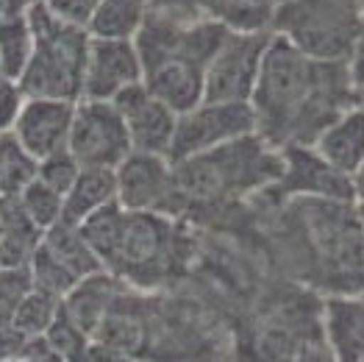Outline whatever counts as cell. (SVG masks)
I'll list each match as a JSON object with an SVG mask.
<instances>
[{
    "instance_id": "cell-1",
    "label": "cell",
    "mask_w": 364,
    "mask_h": 362,
    "mask_svg": "<svg viewBox=\"0 0 364 362\" xmlns=\"http://www.w3.org/2000/svg\"><path fill=\"white\" fill-rule=\"evenodd\" d=\"M362 103L348 61H317L287 39H270L250 106L256 134L278 151L314 145L317 137L345 112Z\"/></svg>"
},
{
    "instance_id": "cell-2",
    "label": "cell",
    "mask_w": 364,
    "mask_h": 362,
    "mask_svg": "<svg viewBox=\"0 0 364 362\" xmlns=\"http://www.w3.org/2000/svg\"><path fill=\"white\" fill-rule=\"evenodd\" d=\"M103 271L131 290H153L189 265L192 240L183 220L159 212L125 210L117 201L81 223Z\"/></svg>"
},
{
    "instance_id": "cell-3",
    "label": "cell",
    "mask_w": 364,
    "mask_h": 362,
    "mask_svg": "<svg viewBox=\"0 0 364 362\" xmlns=\"http://www.w3.org/2000/svg\"><path fill=\"white\" fill-rule=\"evenodd\" d=\"M228 29L223 23L151 9L134 45L142 59V84L176 115L203 103L206 67Z\"/></svg>"
},
{
    "instance_id": "cell-4",
    "label": "cell",
    "mask_w": 364,
    "mask_h": 362,
    "mask_svg": "<svg viewBox=\"0 0 364 362\" xmlns=\"http://www.w3.org/2000/svg\"><path fill=\"white\" fill-rule=\"evenodd\" d=\"M284 153L259 134H247L212 151L173 162L176 217L189 223L250 201L281 179Z\"/></svg>"
},
{
    "instance_id": "cell-5",
    "label": "cell",
    "mask_w": 364,
    "mask_h": 362,
    "mask_svg": "<svg viewBox=\"0 0 364 362\" xmlns=\"http://www.w3.org/2000/svg\"><path fill=\"white\" fill-rule=\"evenodd\" d=\"M287 201L306 279L326 296H364V229L356 201Z\"/></svg>"
},
{
    "instance_id": "cell-6",
    "label": "cell",
    "mask_w": 364,
    "mask_h": 362,
    "mask_svg": "<svg viewBox=\"0 0 364 362\" xmlns=\"http://www.w3.org/2000/svg\"><path fill=\"white\" fill-rule=\"evenodd\" d=\"M28 20L33 29V53L17 81L23 95L78 103L84 98L90 31L56 17L42 0L28 9Z\"/></svg>"
},
{
    "instance_id": "cell-7",
    "label": "cell",
    "mask_w": 364,
    "mask_h": 362,
    "mask_svg": "<svg viewBox=\"0 0 364 362\" xmlns=\"http://www.w3.org/2000/svg\"><path fill=\"white\" fill-rule=\"evenodd\" d=\"M270 31L309 59L348 61L362 31V9L348 0H278Z\"/></svg>"
},
{
    "instance_id": "cell-8",
    "label": "cell",
    "mask_w": 364,
    "mask_h": 362,
    "mask_svg": "<svg viewBox=\"0 0 364 362\" xmlns=\"http://www.w3.org/2000/svg\"><path fill=\"white\" fill-rule=\"evenodd\" d=\"M270 39L273 31H228L206 67L203 100L250 103Z\"/></svg>"
},
{
    "instance_id": "cell-9",
    "label": "cell",
    "mask_w": 364,
    "mask_h": 362,
    "mask_svg": "<svg viewBox=\"0 0 364 362\" xmlns=\"http://www.w3.org/2000/svg\"><path fill=\"white\" fill-rule=\"evenodd\" d=\"M67 151L81 167L117 170L122 159L134 151L120 109L112 100H78Z\"/></svg>"
},
{
    "instance_id": "cell-10",
    "label": "cell",
    "mask_w": 364,
    "mask_h": 362,
    "mask_svg": "<svg viewBox=\"0 0 364 362\" xmlns=\"http://www.w3.org/2000/svg\"><path fill=\"white\" fill-rule=\"evenodd\" d=\"M256 134V115L250 103H214L203 100L195 109L178 115L176 137L170 148V162L195 153L212 151L240 137Z\"/></svg>"
},
{
    "instance_id": "cell-11",
    "label": "cell",
    "mask_w": 364,
    "mask_h": 362,
    "mask_svg": "<svg viewBox=\"0 0 364 362\" xmlns=\"http://www.w3.org/2000/svg\"><path fill=\"white\" fill-rule=\"evenodd\" d=\"M284 170L273 192L287 198H320V201H356L353 176L336 170L314 145L284 148Z\"/></svg>"
},
{
    "instance_id": "cell-12",
    "label": "cell",
    "mask_w": 364,
    "mask_h": 362,
    "mask_svg": "<svg viewBox=\"0 0 364 362\" xmlns=\"http://www.w3.org/2000/svg\"><path fill=\"white\" fill-rule=\"evenodd\" d=\"M114 176L120 207L176 217V179L173 162L167 156L131 151L114 170Z\"/></svg>"
},
{
    "instance_id": "cell-13",
    "label": "cell",
    "mask_w": 364,
    "mask_h": 362,
    "mask_svg": "<svg viewBox=\"0 0 364 362\" xmlns=\"http://www.w3.org/2000/svg\"><path fill=\"white\" fill-rule=\"evenodd\" d=\"M112 103L120 109L134 151L170 159L178 115L164 100H159L145 84H134L120 92Z\"/></svg>"
},
{
    "instance_id": "cell-14",
    "label": "cell",
    "mask_w": 364,
    "mask_h": 362,
    "mask_svg": "<svg viewBox=\"0 0 364 362\" xmlns=\"http://www.w3.org/2000/svg\"><path fill=\"white\" fill-rule=\"evenodd\" d=\"M134 84H142V59H139L134 39L92 36L90 53H87V73H84V98L114 100L120 92Z\"/></svg>"
},
{
    "instance_id": "cell-15",
    "label": "cell",
    "mask_w": 364,
    "mask_h": 362,
    "mask_svg": "<svg viewBox=\"0 0 364 362\" xmlns=\"http://www.w3.org/2000/svg\"><path fill=\"white\" fill-rule=\"evenodd\" d=\"M75 118L73 100H56V98H26L17 120L11 125V134L20 140V145L36 159H48L67 151L70 128Z\"/></svg>"
},
{
    "instance_id": "cell-16",
    "label": "cell",
    "mask_w": 364,
    "mask_h": 362,
    "mask_svg": "<svg viewBox=\"0 0 364 362\" xmlns=\"http://www.w3.org/2000/svg\"><path fill=\"white\" fill-rule=\"evenodd\" d=\"M323 340L336 362H364V296H326Z\"/></svg>"
},
{
    "instance_id": "cell-17",
    "label": "cell",
    "mask_w": 364,
    "mask_h": 362,
    "mask_svg": "<svg viewBox=\"0 0 364 362\" xmlns=\"http://www.w3.org/2000/svg\"><path fill=\"white\" fill-rule=\"evenodd\" d=\"M125 290H131L125 281H120L114 273L97 271L81 279L70 296L61 301V309L84 329L87 334L95 337L97 326L106 321V315L114 309V304L120 301V296Z\"/></svg>"
},
{
    "instance_id": "cell-18",
    "label": "cell",
    "mask_w": 364,
    "mask_h": 362,
    "mask_svg": "<svg viewBox=\"0 0 364 362\" xmlns=\"http://www.w3.org/2000/svg\"><path fill=\"white\" fill-rule=\"evenodd\" d=\"M336 170L356 176L364 165V106H353L342 118H336L314 143Z\"/></svg>"
},
{
    "instance_id": "cell-19",
    "label": "cell",
    "mask_w": 364,
    "mask_h": 362,
    "mask_svg": "<svg viewBox=\"0 0 364 362\" xmlns=\"http://www.w3.org/2000/svg\"><path fill=\"white\" fill-rule=\"evenodd\" d=\"M114 201H117V176H114V170L81 167L75 184L64 195V214H61V220L81 226L84 220H90L95 212L106 210Z\"/></svg>"
},
{
    "instance_id": "cell-20",
    "label": "cell",
    "mask_w": 364,
    "mask_h": 362,
    "mask_svg": "<svg viewBox=\"0 0 364 362\" xmlns=\"http://www.w3.org/2000/svg\"><path fill=\"white\" fill-rule=\"evenodd\" d=\"M42 248H45L53 259H59L61 265L73 273L78 281L92 276V273L103 271V265H100L95 248H92L90 240L84 237L81 226H75V223L59 220L56 226H50V229L45 232V237H42Z\"/></svg>"
},
{
    "instance_id": "cell-21",
    "label": "cell",
    "mask_w": 364,
    "mask_h": 362,
    "mask_svg": "<svg viewBox=\"0 0 364 362\" xmlns=\"http://www.w3.org/2000/svg\"><path fill=\"white\" fill-rule=\"evenodd\" d=\"M151 6L153 0H100L87 31L103 39H134L148 20Z\"/></svg>"
},
{
    "instance_id": "cell-22",
    "label": "cell",
    "mask_w": 364,
    "mask_h": 362,
    "mask_svg": "<svg viewBox=\"0 0 364 362\" xmlns=\"http://www.w3.org/2000/svg\"><path fill=\"white\" fill-rule=\"evenodd\" d=\"M45 232L31 223L28 214L20 210L14 198V212L9 217V226L0 237V268H28L33 254L39 251Z\"/></svg>"
},
{
    "instance_id": "cell-23",
    "label": "cell",
    "mask_w": 364,
    "mask_h": 362,
    "mask_svg": "<svg viewBox=\"0 0 364 362\" xmlns=\"http://www.w3.org/2000/svg\"><path fill=\"white\" fill-rule=\"evenodd\" d=\"M39 173V162L31 156L11 131H0V195L17 198Z\"/></svg>"
},
{
    "instance_id": "cell-24",
    "label": "cell",
    "mask_w": 364,
    "mask_h": 362,
    "mask_svg": "<svg viewBox=\"0 0 364 362\" xmlns=\"http://www.w3.org/2000/svg\"><path fill=\"white\" fill-rule=\"evenodd\" d=\"M33 53V29L28 14L0 23V76L20 81Z\"/></svg>"
},
{
    "instance_id": "cell-25",
    "label": "cell",
    "mask_w": 364,
    "mask_h": 362,
    "mask_svg": "<svg viewBox=\"0 0 364 362\" xmlns=\"http://www.w3.org/2000/svg\"><path fill=\"white\" fill-rule=\"evenodd\" d=\"M17 204H20V210L28 214L31 223H36L42 232L56 226L61 220V214H64V195L39 179H33L17 195Z\"/></svg>"
},
{
    "instance_id": "cell-26",
    "label": "cell",
    "mask_w": 364,
    "mask_h": 362,
    "mask_svg": "<svg viewBox=\"0 0 364 362\" xmlns=\"http://www.w3.org/2000/svg\"><path fill=\"white\" fill-rule=\"evenodd\" d=\"M45 340H48V346L61 354L67 362H87L90 360V351L92 346H95V340H92V334H87L64 309L59 312V318L53 321V326L45 332Z\"/></svg>"
},
{
    "instance_id": "cell-27",
    "label": "cell",
    "mask_w": 364,
    "mask_h": 362,
    "mask_svg": "<svg viewBox=\"0 0 364 362\" xmlns=\"http://www.w3.org/2000/svg\"><path fill=\"white\" fill-rule=\"evenodd\" d=\"M28 271H31V281H33V290L48 293V296L61 299V301H64V299L70 296V290L78 284V279L67 271L59 259H53L42 245H39V251L33 254Z\"/></svg>"
},
{
    "instance_id": "cell-28",
    "label": "cell",
    "mask_w": 364,
    "mask_h": 362,
    "mask_svg": "<svg viewBox=\"0 0 364 362\" xmlns=\"http://www.w3.org/2000/svg\"><path fill=\"white\" fill-rule=\"evenodd\" d=\"M61 312V299H53L48 293L31 290L26 301L20 304L17 315H14V326L28 337H45V332L53 326V321Z\"/></svg>"
},
{
    "instance_id": "cell-29",
    "label": "cell",
    "mask_w": 364,
    "mask_h": 362,
    "mask_svg": "<svg viewBox=\"0 0 364 362\" xmlns=\"http://www.w3.org/2000/svg\"><path fill=\"white\" fill-rule=\"evenodd\" d=\"M33 290L28 268H0V326H11L20 304Z\"/></svg>"
},
{
    "instance_id": "cell-30",
    "label": "cell",
    "mask_w": 364,
    "mask_h": 362,
    "mask_svg": "<svg viewBox=\"0 0 364 362\" xmlns=\"http://www.w3.org/2000/svg\"><path fill=\"white\" fill-rule=\"evenodd\" d=\"M78 173H81V165L75 162V156L70 151H61V153H56V156H48V159L39 162L36 179L45 181L48 187H53L61 195H67L70 187L78 179Z\"/></svg>"
},
{
    "instance_id": "cell-31",
    "label": "cell",
    "mask_w": 364,
    "mask_h": 362,
    "mask_svg": "<svg viewBox=\"0 0 364 362\" xmlns=\"http://www.w3.org/2000/svg\"><path fill=\"white\" fill-rule=\"evenodd\" d=\"M23 103H26V95L20 90V84L0 76V131H11Z\"/></svg>"
},
{
    "instance_id": "cell-32",
    "label": "cell",
    "mask_w": 364,
    "mask_h": 362,
    "mask_svg": "<svg viewBox=\"0 0 364 362\" xmlns=\"http://www.w3.org/2000/svg\"><path fill=\"white\" fill-rule=\"evenodd\" d=\"M56 17L67 20V23H75V26H90L95 9L100 6V0H42Z\"/></svg>"
},
{
    "instance_id": "cell-33",
    "label": "cell",
    "mask_w": 364,
    "mask_h": 362,
    "mask_svg": "<svg viewBox=\"0 0 364 362\" xmlns=\"http://www.w3.org/2000/svg\"><path fill=\"white\" fill-rule=\"evenodd\" d=\"M31 340L26 332H20L14 324L11 326H0V362H11L17 360L26 348L31 346Z\"/></svg>"
},
{
    "instance_id": "cell-34",
    "label": "cell",
    "mask_w": 364,
    "mask_h": 362,
    "mask_svg": "<svg viewBox=\"0 0 364 362\" xmlns=\"http://www.w3.org/2000/svg\"><path fill=\"white\" fill-rule=\"evenodd\" d=\"M11 362H67V360L48 346V340H45V337H33L28 348H26L17 360H11Z\"/></svg>"
},
{
    "instance_id": "cell-35",
    "label": "cell",
    "mask_w": 364,
    "mask_h": 362,
    "mask_svg": "<svg viewBox=\"0 0 364 362\" xmlns=\"http://www.w3.org/2000/svg\"><path fill=\"white\" fill-rule=\"evenodd\" d=\"M287 362H336V357L331 354V348L326 346V340L320 337L314 343H306L304 348L295 357H289Z\"/></svg>"
},
{
    "instance_id": "cell-36",
    "label": "cell",
    "mask_w": 364,
    "mask_h": 362,
    "mask_svg": "<svg viewBox=\"0 0 364 362\" xmlns=\"http://www.w3.org/2000/svg\"><path fill=\"white\" fill-rule=\"evenodd\" d=\"M350 67V76H353V84L359 87V92L364 95V11H362V31H359V39L353 45V53L348 59Z\"/></svg>"
},
{
    "instance_id": "cell-37",
    "label": "cell",
    "mask_w": 364,
    "mask_h": 362,
    "mask_svg": "<svg viewBox=\"0 0 364 362\" xmlns=\"http://www.w3.org/2000/svg\"><path fill=\"white\" fill-rule=\"evenodd\" d=\"M33 3H36V0H0V23L26 17Z\"/></svg>"
},
{
    "instance_id": "cell-38",
    "label": "cell",
    "mask_w": 364,
    "mask_h": 362,
    "mask_svg": "<svg viewBox=\"0 0 364 362\" xmlns=\"http://www.w3.org/2000/svg\"><path fill=\"white\" fill-rule=\"evenodd\" d=\"M11 212H14V198L0 195V237H3V232H6V226H9Z\"/></svg>"
},
{
    "instance_id": "cell-39",
    "label": "cell",
    "mask_w": 364,
    "mask_h": 362,
    "mask_svg": "<svg viewBox=\"0 0 364 362\" xmlns=\"http://www.w3.org/2000/svg\"><path fill=\"white\" fill-rule=\"evenodd\" d=\"M353 187H356V201H364V165L362 170L353 176Z\"/></svg>"
},
{
    "instance_id": "cell-40",
    "label": "cell",
    "mask_w": 364,
    "mask_h": 362,
    "mask_svg": "<svg viewBox=\"0 0 364 362\" xmlns=\"http://www.w3.org/2000/svg\"><path fill=\"white\" fill-rule=\"evenodd\" d=\"M356 207H359V220H362V229H364V201H356Z\"/></svg>"
},
{
    "instance_id": "cell-41",
    "label": "cell",
    "mask_w": 364,
    "mask_h": 362,
    "mask_svg": "<svg viewBox=\"0 0 364 362\" xmlns=\"http://www.w3.org/2000/svg\"><path fill=\"white\" fill-rule=\"evenodd\" d=\"M348 3H353V6H359V9H362V11H364V0H348Z\"/></svg>"
},
{
    "instance_id": "cell-42",
    "label": "cell",
    "mask_w": 364,
    "mask_h": 362,
    "mask_svg": "<svg viewBox=\"0 0 364 362\" xmlns=\"http://www.w3.org/2000/svg\"><path fill=\"white\" fill-rule=\"evenodd\" d=\"M362 106H364V95H362Z\"/></svg>"
},
{
    "instance_id": "cell-43",
    "label": "cell",
    "mask_w": 364,
    "mask_h": 362,
    "mask_svg": "<svg viewBox=\"0 0 364 362\" xmlns=\"http://www.w3.org/2000/svg\"><path fill=\"white\" fill-rule=\"evenodd\" d=\"M128 362H134V360H128Z\"/></svg>"
},
{
    "instance_id": "cell-44",
    "label": "cell",
    "mask_w": 364,
    "mask_h": 362,
    "mask_svg": "<svg viewBox=\"0 0 364 362\" xmlns=\"http://www.w3.org/2000/svg\"><path fill=\"white\" fill-rule=\"evenodd\" d=\"M36 3H39V0H36Z\"/></svg>"
}]
</instances>
